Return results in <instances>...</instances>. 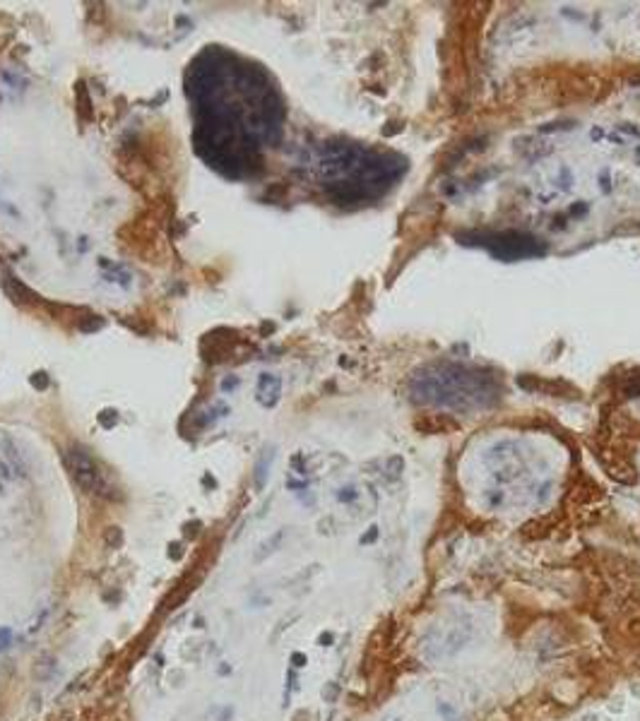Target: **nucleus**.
<instances>
[{"label":"nucleus","mask_w":640,"mask_h":721,"mask_svg":"<svg viewBox=\"0 0 640 721\" xmlns=\"http://www.w3.org/2000/svg\"><path fill=\"white\" fill-rule=\"evenodd\" d=\"M412 392L419 401L443 409H489L500 397L498 380L482 368L462 363H438L412 380Z\"/></svg>","instance_id":"nucleus-1"},{"label":"nucleus","mask_w":640,"mask_h":721,"mask_svg":"<svg viewBox=\"0 0 640 721\" xmlns=\"http://www.w3.org/2000/svg\"><path fill=\"white\" fill-rule=\"evenodd\" d=\"M489 250L500 260H523V257H532L544 252L539 243L528 234H518V231H505V234H491L484 241Z\"/></svg>","instance_id":"nucleus-2"},{"label":"nucleus","mask_w":640,"mask_h":721,"mask_svg":"<svg viewBox=\"0 0 640 721\" xmlns=\"http://www.w3.org/2000/svg\"><path fill=\"white\" fill-rule=\"evenodd\" d=\"M10 645H12V632L8 627H0V652H5Z\"/></svg>","instance_id":"nucleus-3"}]
</instances>
